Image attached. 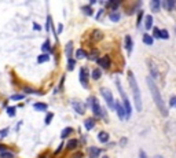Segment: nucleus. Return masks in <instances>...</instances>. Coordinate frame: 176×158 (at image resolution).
<instances>
[{"label": "nucleus", "mask_w": 176, "mask_h": 158, "mask_svg": "<svg viewBox=\"0 0 176 158\" xmlns=\"http://www.w3.org/2000/svg\"><path fill=\"white\" fill-rule=\"evenodd\" d=\"M146 83H147L149 88H150L151 96H153V99H154L155 106L158 107V110H160L161 114H162L164 117H166L168 116V110H166V106H165V103H164V100H162V96H161V94H160V90H158V87L155 85L154 80L149 76V77L146 79Z\"/></svg>", "instance_id": "1"}, {"label": "nucleus", "mask_w": 176, "mask_h": 158, "mask_svg": "<svg viewBox=\"0 0 176 158\" xmlns=\"http://www.w3.org/2000/svg\"><path fill=\"white\" fill-rule=\"evenodd\" d=\"M128 81H130L131 90H132V94H134V102H135V107L138 111H142V96H140V90L138 87V83H136V79L132 72H128Z\"/></svg>", "instance_id": "2"}, {"label": "nucleus", "mask_w": 176, "mask_h": 158, "mask_svg": "<svg viewBox=\"0 0 176 158\" xmlns=\"http://www.w3.org/2000/svg\"><path fill=\"white\" fill-rule=\"evenodd\" d=\"M147 63H149V69H150V73H151V76H150L151 79H160L161 76H164L166 73L164 70H161L160 65H162V61L151 58L147 61Z\"/></svg>", "instance_id": "3"}, {"label": "nucleus", "mask_w": 176, "mask_h": 158, "mask_svg": "<svg viewBox=\"0 0 176 158\" xmlns=\"http://www.w3.org/2000/svg\"><path fill=\"white\" fill-rule=\"evenodd\" d=\"M116 85H117V88H118V92L120 95H121V98H123V103H124V109H125V118L128 120L131 117V113H132V109H131V103H130V99H128V96H127V94H125L124 88L121 87V84H120V80H116Z\"/></svg>", "instance_id": "4"}, {"label": "nucleus", "mask_w": 176, "mask_h": 158, "mask_svg": "<svg viewBox=\"0 0 176 158\" xmlns=\"http://www.w3.org/2000/svg\"><path fill=\"white\" fill-rule=\"evenodd\" d=\"M87 105L92 109V111H94V114H95V116L102 117V107H100V105H99L98 99H95L94 96H89L88 100H87Z\"/></svg>", "instance_id": "5"}, {"label": "nucleus", "mask_w": 176, "mask_h": 158, "mask_svg": "<svg viewBox=\"0 0 176 158\" xmlns=\"http://www.w3.org/2000/svg\"><path fill=\"white\" fill-rule=\"evenodd\" d=\"M100 94H102V96L105 98L107 106L110 107V110H114V109H116V102H114V98H113L112 91L107 90V88H102V90H100Z\"/></svg>", "instance_id": "6"}, {"label": "nucleus", "mask_w": 176, "mask_h": 158, "mask_svg": "<svg viewBox=\"0 0 176 158\" xmlns=\"http://www.w3.org/2000/svg\"><path fill=\"white\" fill-rule=\"evenodd\" d=\"M88 77H89V72L87 68L80 69V83L84 88H88Z\"/></svg>", "instance_id": "7"}, {"label": "nucleus", "mask_w": 176, "mask_h": 158, "mask_svg": "<svg viewBox=\"0 0 176 158\" xmlns=\"http://www.w3.org/2000/svg\"><path fill=\"white\" fill-rule=\"evenodd\" d=\"M96 62H98V65L102 69H109L110 65H112V61H110L109 55H103V57H100V58H99Z\"/></svg>", "instance_id": "8"}, {"label": "nucleus", "mask_w": 176, "mask_h": 158, "mask_svg": "<svg viewBox=\"0 0 176 158\" xmlns=\"http://www.w3.org/2000/svg\"><path fill=\"white\" fill-rule=\"evenodd\" d=\"M72 107L74 109L76 113H78V114H84V113H85V106H84L80 100H73V102H72Z\"/></svg>", "instance_id": "9"}, {"label": "nucleus", "mask_w": 176, "mask_h": 158, "mask_svg": "<svg viewBox=\"0 0 176 158\" xmlns=\"http://www.w3.org/2000/svg\"><path fill=\"white\" fill-rule=\"evenodd\" d=\"M102 39H103V33L99 30V29H94L92 33H91V40H92L94 43H98V41H100Z\"/></svg>", "instance_id": "10"}, {"label": "nucleus", "mask_w": 176, "mask_h": 158, "mask_svg": "<svg viewBox=\"0 0 176 158\" xmlns=\"http://www.w3.org/2000/svg\"><path fill=\"white\" fill-rule=\"evenodd\" d=\"M116 111H117V116L120 120H125V109L120 102H116Z\"/></svg>", "instance_id": "11"}, {"label": "nucleus", "mask_w": 176, "mask_h": 158, "mask_svg": "<svg viewBox=\"0 0 176 158\" xmlns=\"http://www.w3.org/2000/svg\"><path fill=\"white\" fill-rule=\"evenodd\" d=\"M102 153V150L99 147H88V155L91 158H98Z\"/></svg>", "instance_id": "12"}, {"label": "nucleus", "mask_w": 176, "mask_h": 158, "mask_svg": "<svg viewBox=\"0 0 176 158\" xmlns=\"http://www.w3.org/2000/svg\"><path fill=\"white\" fill-rule=\"evenodd\" d=\"M65 55H66L67 59H72V55H73V41H69L65 47Z\"/></svg>", "instance_id": "13"}, {"label": "nucleus", "mask_w": 176, "mask_h": 158, "mask_svg": "<svg viewBox=\"0 0 176 158\" xmlns=\"http://www.w3.org/2000/svg\"><path fill=\"white\" fill-rule=\"evenodd\" d=\"M175 4H176L175 0H165V1H162V3H161V6H162L164 8H166L168 11H171L172 8L175 7Z\"/></svg>", "instance_id": "14"}, {"label": "nucleus", "mask_w": 176, "mask_h": 158, "mask_svg": "<svg viewBox=\"0 0 176 158\" xmlns=\"http://www.w3.org/2000/svg\"><path fill=\"white\" fill-rule=\"evenodd\" d=\"M78 143L80 142H78L77 139H70V140L66 143V148L67 150H74V148H77Z\"/></svg>", "instance_id": "15"}, {"label": "nucleus", "mask_w": 176, "mask_h": 158, "mask_svg": "<svg viewBox=\"0 0 176 158\" xmlns=\"http://www.w3.org/2000/svg\"><path fill=\"white\" fill-rule=\"evenodd\" d=\"M98 139H99V142H102V143H107L109 142V133L107 132H99L98 133Z\"/></svg>", "instance_id": "16"}, {"label": "nucleus", "mask_w": 176, "mask_h": 158, "mask_svg": "<svg viewBox=\"0 0 176 158\" xmlns=\"http://www.w3.org/2000/svg\"><path fill=\"white\" fill-rule=\"evenodd\" d=\"M87 57H88V59H89V61H98V59H99V51L96 50V48H94V50L89 54H88Z\"/></svg>", "instance_id": "17"}, {"label": "nucleus", "mask_w": 176, "mask_h": 158, "mask_svg": "<svg viewBox=\"0 0 176 158\" xmlns=\"http://www.w3.org/2000/svg\"><path fill=\"white\" fill-rule=\"evenodd\" d=\"M150 7H151V10L154 11V12H158L161 8V1L160 0H153L150 3Z\"/></svg>", "instance_id": "18"}, {"label": "nucleus", "mask_w": 176, "mask_h": 158, "mask_svg": "<svg viewBox=\"0 0 176 158\" xmlns=\"http://www.w3.org/2000/svg\"><path fill=\"white\" fill-rule=\"evenodd\" d=\"M143 43H145L146 46H153L154 39H153V36H150L149 33H145V34H143Z\"/></svg>", "instance_id": "19"}, {"label": "nucleus", "mask_w": 176, "mask_h": 158, "mask_svg": "<svg viewBox=\"0 0 176 158\" xmlns=\"http://www.w3.org/2000/svg\"><path fill=\"white\" fill-rule=\"evenodd\" d=\"M33 107H35L37 111H46L47 109H48L47 103H42V102H37V103H35V105H33Z\"/></svg>", "instance_id": "20"}, {"label": "nucleus", "mask_w": 176, "mask_h": 158, "mask_svg": "<svg viewBox=\"0 0 176 158\" xmlns=\"http://www.w3.org/2000/svg\"><path fill=\"white\" fill-rule=\"evenodd\" d=\"M109 18H110V21L118 22L120 18H121V14H120L118 11H112V12H110V15H109Z\"/></svg>", "instance_id": "21"}, {"label": "nucleus", "mask_w": 176, "mask_h": 158, "mask_svg": "<svg viewBox=\"0 0 176 158\" xmlns=\"http://www.w3.org/2000/svg\"><path fill=\"white\" fill-rule=\"evenodd\" d=\"M125 48H127L128 54L132 52V39H131V36H125Z\"/></svg>", "instance_id": "22"}, {"label": "nucleus", "mask_w": 176, "mask_h": 158, "mask_svg": "<svg viewBox=\"0 0 176 158\" xmlns=\"http://www.w3.org/2000/svg\"><path fill=\"white\" fill-rule=\"evenodd\" d=\"M84 126H85V129H87V131L92 129L94 126H95V121H94V118H87V120L84 121Z\"/></svg>", "instance_id": "23"}, {"label": "nucleus", "mask_w": 176, "mask_h": 158, "mask_svg": "<svg viewBox=\"0 0 176 158\" xmlns=\"http://www.w3.org/2000/svg\"><path fill=\"white\" fill-rule=\"evenodd\" d=\"M42 51H43V54H48V52H51V46H50V40H46V41L43 43V46H42Z\"/></svg>", "instance_id": "24"}, {"label": "nucleus", "mask_w": 176, "mask_h": 158, "mask_svg": "<svg viewBox=\"0 0 176 158\" xmlns=\"http://www.w3.org/2000/svg\"><path fill=\"white\" fill-rule=\"evenodd\" d=\"M145 28L149 30V29H151L153 28V17L151 15H147L145 19Z\"/></svg>", "instance_id": "25"}, {"label": "nucleus", "mask_w": 176, "mask_h": 158, "mask_svg": "<svg viewBox=\"0 0 176 158\" xmlns=\"http://www.w3.org/2000/svg\"><path fill=\"white\" fill-rule=\"evenodd\" d=\"M87 55L88 54L84 51L83 48H78L77 51H76V58L77 59H84V58H87Z\"/></svg>", "instance_id": "26"}, {"label": "nucleus", "mask_w": 176, "mask_h": 158, "mask_svg": "<svg viewBox=\"0 0 176 158\" xmlns=\"http://www.w3.org/2000/svg\"><path fill=\"white\" fill-rule=\"evenodd\" d=\"M50 61V55L48 54H42L37 57V62L39 63H44V62H48Z\"/></svg>", "instance_id": "27"}, {"label": "nucleus", "mask_w": 176, "mask_h": 158, "mask_svg": "<svg viewBox=\"0 0 176 158\" xmlns=\"http://www.w3.org/2000/svg\"><path fill=\"white\" fill-rule=\"evenodd\" d=\"M91 76H92L94 80H99L100 77H102V70H100V69H94Z\"/></svg>", "instance_id": "28"}, {"label": "nucleus", "mask_w": 176, "mask_h": 158, "mask_svg": "<svg viewBox=\"0 0 176 158\" xmlns=\"http://www.w3.org/2000/svg\"><path fill=\"white\" fill-rule=\"evenodd\" d=\"M72 132H73V128H70V126H67V128H65V129L62 131V133H61V137H62V139H65V137L69 136V135H70Z\"/></svg>", "instance_id": "29"}, {"label": "nucleus", "mask_w": 176, "mask_h": 158, "mask_svg": "<svg viewBox=\"0 0 176 158\" xmlns=\"http://www.w3.org/2000/svg\"><path fill=\"white\" fill-rule=\"evenodd\" d=\"M0 158H14V154L11 151H0Z\"/></svg>", "instance_id": "30"}, {"label": "nucleus", "mask_w": 176, "mask_h": 158, "mask_svg": "<svg viewBox=\"0 0 176 158\" xmlns=\"http://www.w3.org/2000/svg\"><path fill=\"white\" fill-rule=\"evenodd\" d=\"M52 118H54V114H52V113H48V114L46 116L44 124H46V125H50V124H51V120H52Z\"/></svg>", "instance_id": "31"}, {"label": "nucleus", "mask_w": 176, "mask_h": 158, "mask_svg": "<svg viewBox=\"0 0 176 158\" xmlns=\"http://www.w3.org/2000/svg\"><path fill=\"white\" fill-rule=\"evenodd\" d=\"M83 11H84V14H85V15H92V8H91V7H89V6H84L83 7Z\"/></svg>", "instance_id": "32"}, {"label": "nucleus", "mask_w": 176, "mask_h": 158, "mask_svg": "<svg viewBox=\"0 0 176 158\" xmlns=\"http://www.w3.org/2000/svg\"><path fill=\"white\" fill-rule=\"evenodd\" d=\"M74 65H76V61L74 59H67V70H73L74 69Z\"/></svg>", "instance_id": "33"}, {"label": "nucleus", "mask_w": 176, "mask_h": 158, "mask_svg": "<svg viewBox=\"0 0 176 158\" xmlns=\"http://www.w3.org/2000/svg\"><path fill=\"white\" fill-rule=\"evenodd\" d=\"M107 6H109L110 8H113V11H116V10H117V7L120 6V1H109Z\"/></svg>", "instance_id": "34"}, {"label": "nucleus", "mask_w": 176, "mask_h": 158, "mask_svg": "<svg viewBox=\"0 0 176 158\" xmlns=\"http://www.w3.org/2000/svg\"><path fill=\"white\" fill-rule=\"evenodd\" d=\"M11 100H22L25 99V95H11Z\"/></svg>", "instance_id": "35"}, {"label": "nucleus", "mask_w": 176, "mask_h": 158, "mask_svg": "<svg viewBox=\"0 0 176 158\" xmlns=\"http://www.w3.org/2000/svg\"><path fill=\"white\" fill-rule=\"evenodd\" d=\"M160 29H158V28H153V39H160Z\"/></svg>", "instance_id": "36"}, {"label": "nucleus", "mask_w": 176, "mask_h": 158, "mask_svg": "<svg viewBox=\"0 0 176 158\" xmlns=\"http://www.w3.org/2000/svg\"><path fill=\"white\" fill-rule=\"evenodd\" d=\"M169 37V34H168V30H165V29H162V30L160 32V39H168Z\"/></svg>", "instance_id": "37"}, {"label": "nucleus", "mask_w": 176, "mask_h": 158, "mask_svg": "<svg viewBox=\"0 0 176 158\" xmlns=\"http://www.w3.org/2000/svg\"><path fill=\"white\" fill-rule=\"evenodd\" d=\"M7 114L10 117L15 116V107H7Z\"/></svg>", "instance_id": "38"}, {"label": "nucleus", "mask_w": 176, "mask_h": 158, "mask_svg": "<svg viewBox=\"0 0 176 158\" xmlns=\"http://www.w3.org/2000/svg\"><path fill=\"white\" fill-rule=\"evenodd\" d=\"M24 91H25L26 94H39L36 90H33V88H30V87H25V88H24Z\"/></svg>", "instance_id": "39"}, {"label": "nucleus", "mask_w": 176, "mask_h": 158, "mask_svg": "<svg viewBox=\"0 0 176 158\" xmlns=\"http://www.w3.org/2000/svg\"><path fill=\"white\" fill-rule=\"evenodd\" d=\"M8 131H10L8 128H4V129H1V131H0V137H6V136H7V133H8Z\"/></svg>", "instance_id": "40"}, {"label": "nucleus", "mask_w": 176, "mask_h": 158, "mask_svg": "<svg viewBox=\"0 0 176 158\" xmlns=\"http://www.w3.org/2000/svg\"><path fill=\"white\" fill-rule=\"evenodd\" d=\"M50 26H51V17L48 15V17H47V25H46V30L47 32L50 30Z\"/></svg>", "instance_id": "41"}, {"label": "nucleus", "mask_w": 176, "mask_h": 158, "mask_svg": "<svg viewBox=\"0 0 176 158\" xmlns=\"http://www.w3.org/2000/svg\"><path fill=\"white\" fill-rule=\"evenodd\" d=\"M169 106L171 107H176V96H173V98L169 99Z\"/></svg>", "instance_id": "42"}, {"label": "nucleus", "mask_w": 176, "mask_h": 158, "mask_svg": "<svg viewBox=\"0 0 176 158\" xmlns=\"http://www.w3.org/2000/svg\"><path fill=\"white\" fill-rule=\"evenodd\" d=\"M142 17H143V11H139V14H138V22H136V23H138V26L140 25V21H142Z\"/></svg>", "instance_id": "43"}, {"label": "nucleus", "mask_w": 176, "mask_h": 158, "mask_svg": "<svg viewBox=\"0 0 176 158\" xmlns=\"http://www.w3.org/2000/svg\"><path fill=\"white\" fill-rule=\"evenodd\" d=\"M73 158H83V153H77L73 155Z\"/></svg>", "instance_id": "44"}, {"label": "nucleus", "mask_w": 176, "mask_h": 158, "mask_svg": "<svg viewBox=\"0 0 176 158\" xmlns=\"http://www.w3.org/2000/svg\"><path fill=\"white\" fill-rule=\"evenodd\" d=\"M102 14H103V10H99V12L96 14V19H99V18L102 17Z\"/></svg>", "instance_id": "45"}, {"label": "nucleus", "mask_w": 176, "mask_h": 158, "mask_svg": "<svg viewBox=\"0 0 176 158\" xmlns=\"http://www.w3.org/2000/svg\"><path fill=\"white\" fill-rule=\"evenodd\" d=\"M63 30V25L62 23H59V26H58V33H61Z\"/></svg>", "instance_id": "46"}, {"label": "nucleus", "mask_w": 176, "mask_h": 158, "mask_svg": "<svg viewBox=\"0 0 176 158\" xmlns=\"http://www.w3.org/2000/svg\"><path fill=\"white\" fill-rule=\"evenodd\" d=\"M121 144H123V146H125V143H127V137H123V139H121Z\"/></svg>", "instance_id": "47"}, {"label": "nucleus", "mask_w": 176, "mask_h": 158, "mask_svg": "<svg viewBox=\"0 0 176 158\" xmlns=\"http://www.w3.org/2000/svg\"><path fill=\"white\" fill-rule=\"evenodd\" d=\"M33 28H35V29H36V30H40V26H39V25H37V23H33Z\"/></svg>", "instance_id": "48"}, {"label": "nucleus", "mask_w": 176, "mask_h": 158, "mask_svg": "<svg viewBox=\"0 0 176 158\" xmlns=\"http://www.w3.org/2000/svg\"><path fill=\"white\" fill-rule=\"evenodd\" d=\"M140 158H146V154H145V151H140Z\"/></svg>", "instance_id": "49"}, {"label": "nucleus", "mask_w": 176, "mask_h": 158, "mask_svg": "<svg viewBox=\"0 0 176 158\" xmlns=\"http://www.w3.org/2000/svg\"><path fill=\"white\" fill-rule=\"evenodd\" d=\"M40 158H46V155H40Z\"/></svg>", "instance_id": "50"}, {"label": "nucleus", "mask_w": 176, "mask_h": 158, "mask_svg": "<svg viewBox=\"0 0 176 158\" xmlns=\"http://www.w3.org/2000/svg\"><path fill=\"white\" fill-rule=\"evenodd\" d=\"M102 158H109V157H107V155H103V157H102Z\"/></svg>", "instance_id": "51"}]
</instances>
